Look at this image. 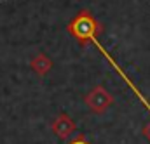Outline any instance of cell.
Returning <instances> with one entry per match:
<instances>
[{"label": "cell", "instance_id": "obj_1", "mask_svg": "<svg viewBox=\"0 0 150 144\" xmlns=\"http://www.w3.org/2000/svg\"><path fill=\"white\" fill-rule=\"evenodd\" d=\"M67 31L74 36L75 40H79L80 43H87V42H91V43H93V45H94V47H96V49H98L101 54H103V57H105V59L110 63V66H112V68H113L117 73H119V76H120V78H122V80L127 83V87H129V89L134 92V96L140 99V103H142V104H143V106H145V108L150 111V103H149V99H147V97H145V96L140 92V89H138V87L133 83V80H131V78L126 75V71H124V70H122V68H120L117 63H115V59H113L112 56L107 52V49H105V47H103V45L98 42V35L103 31V26H101V23H100V21H98V19H96L93 14H91V10H87V9H82V10H80V12H79V14L74 17V19L68 23V26H67Z\"/></svg>", "mask_w": 150, "mask_h": 144}, {"label": "cell", "instance_id": "obj_2", "mask_svg": "<svg viewBox=\"0 0 150 144\" xmlns=\"http://www.w3.org/2000/svg\"><path fill=\"white\" fill-rule=\"evenodd\" d=\"M84 103L87 104V108L91 109L93 113H103V111H107L112 106L113 97L103 85H96V87H93L86 94Z\"/></svg>", "mask_w": 150, "mask_h": 144}, {"label": "cell", "instance_id": "obj_3", "mask_svg": "<svg viewBox=\"0 0 150 144\" xmlns=\"http://www.w3.org/2000/svg\"><path fill=\"white\" fill-rule=\"evenodd\" d=\"M75 122L68 116V115H65V113H61L54 122H52V132L58 136V137H61V139H68V136L70 134H74L75 132Z\"/></svg>", "mask_w": 150, "mask_h": 144}, {"label": "cell", "instance_id": "obj_4", "mask_svg": "<svg viewBox=\"0 0 150 144\" xmlns=\"http://www.w3.org/2000/svg\"><path fill=\"white\" fill-rule=\"evenodd\" d=\"M30 66H32V70L37 73V75L44 76V75H47L49 70L52 68V61H51L45 54H42V52H40V54H37V56L32 59Z\"/></svg>", "mask_w": 150, "mask_h": 144}, {"label": "cell", "instance_id": "obj_5", "mask_svg": "<svg viewBox=\"0 0 150 144\" xmlns=\"http://www.w3.org/2000/svg\"><path fill=\"white\" fill-rule=\"evenodd\" d=\"M68 144H91V143L86 139V136H84V134H77V136H75Z\"/></svg>", "mask_w": 150, "mask_h": 144}, {"label": "cell", "instance_id": "obj_6", "mask_svg": "<svg viewBox=\"0 0 150 144\" xmlns=\"http://www.w3.org/2000/svg\"><path fill=\"white\" fill-rule=\"evenodd\" d=\"M143 136H145V137L149 139V143H150V122L143 125Z\"/></svg>", "mask_w": 150, "mask_h": 144}]
</instances>
